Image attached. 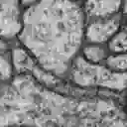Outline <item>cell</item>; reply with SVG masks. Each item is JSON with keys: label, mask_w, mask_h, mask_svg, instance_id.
I'll list each match as a JSON object with an SVG mask.
<instances>
[{"label": "cell", "mask_w": 127, "mask_h": 127, "mask_svg": "<svg viewBox=\"0 0 127 127\" xmlns=\"http://www.w3.org/2000/svg\"><path fill=\"white\" fill-rule=\"evenodd\" d=\"M82 57L89 63L99 64L105 58V51L101 45L88 44L82 49Z\"/></svg>", "instance_id": "obj_10"}, {"label": "cell", "mask_w": 127, "mask_h": 127, "mask_svg": "<svg viewBox=\"0 0 127 127\" xmlns=\"http://www.w3.org/2000/svg\"><path fill=\"white\" fill-rule=\"evenodd\" d=\"M11 58L15 74L30 75L38 82L49 88H52V85L59 82V78L44 70L23 47H14L11 50Z\"/></svg>", "instance_id": "obj_4"}, {"label": "cell", "mask_w": 127, "mask_h": 127, "mask_svg": "<svg viewBox=\"0 0 127 127\" xmlns=\"http://www.w3.org/2000/svg\"><path fill=\"white\" fill-rule=\"evenodd\" d=\"M119 26L120 20L117 15L109 18L93 19L88 25H85L84 39L88 44L101 45L111 40L119 31Z\"/></svg>", "instance_id": "obj_6"}, {"label": "cell", "mask_w": 127, "mask_h": 127, "mask_svg": "<svg viewBox=\"0 0 127 127\" xmlns=\"http://www.w3.org/2000/svg\"><path fill=\"white\" fill-rule=\"evenodd\" d=\"M14 127H21V126H14Z\"/></svg>", "instance_id": "obj_14"}, {"label": "cell", "mask_w": 127, "mask_h": 127, "mask_svg": "<svg viewBox=\"0 0 127 127\" xmlns=\"http://www.w3.org/2000/svg\"><path fill=\"white\" fill-rule=\"evenodd\" d=\"M108 49L113 54H127V30L118 31L108 42Z\"/></svg>", "instance_id": "obj_9"}, {"label": "cell", "mask_w": 127, "mask_h": 127, "mask_svg": "<svg viewBox=\"0 0 127 127\" xmlns=\"http://www.w3.org/2000/svg\"><path fill=\"white\" fill-rule=\"evenodd\" d=\"M120 6V2L114 1H88L83 4V10L85 15L94 19H100L116 15Z\"/></svg>", "instance_id": "obj_7"}, {"label": "cell", "mask_w": 127, "mask_h": 127, "mask_svg": "<svg viewBox=\"0 0 127 127\" xmlns=\"http://www.w3.org/2000/svg\"><path fill=\"white\" fill-rule=\"evenodd\" d=\"M106 66L116 72L127 71V54H113L106 58Z\"/></svg>", "instance_id": "obj_11"}, {"label": "cell", "mask_w": 127, "mask_h": 127, "mask_svg": "<svg viewBox=\"0 0 127 127\" xmlns=\"http://www.w3.org/2000/svg\"><path fill=\"white\" fill-rule=\"evenodd\" d=\"M11 52L0 53V83H8L14 77Z\"/></svg>", "instance_id": "obj_8"}, {"label": "cell", "mask_w": 127, "mask_h": 127, "mask_svg": "<svg viewBox=\"0 0 127 127\" xmlns=\"http://www.w3.org/2000/svg\"><path fill=\"white\" fill-rule=\"evenodd\" d=\"M22 13L19 43L38 64L62 78L71 67L81 47L85 13L78 2H28Z\"/></svg>", "instance_id": "obj_2"}, {"label": "cell", "mask_w": 127, "mask_h": 127, "mask_svg": "<svg viewBox=\"0 0 127 127\" xmlns=\"http://www.w3.org/2000/svg\"><path fill=\"white\" fill-rule=\"evenodd\" d=\"M124 11H125V14H126V17H127V3H125V7H124Z\"/></svg>", "instance_id": "obj_13"}, {"label": "cell", "mask_w": 127, "mask_h": 127, "mask_svg": "<svg viewBox=\"0 0 127 127\" xmlns=\"http://www.w3.org/2000/svg\"><path fill=\"white\" fill-rule=\"evenodd\" d=\"M22 3L0 1V39L7 42L18 38L22 30Z\"/></svg>", "instance_id": "obj_5"}, {"label": "cell", "mask_w": 127, "mask_h": 127, "mask_svg": "<svg viewBox=\"0 0 127 127\" xmlns=\"http://www.w3.org/2000/svg\"><path fill=\"white\" fill-rule=\"evenodd\" d=\"M127 127L119 107L101 98L53 90L27 74L0 83V127Z\"/></svg>", "instance_id": "obj_1"}, {"label": "cell", "mask_w": 127, "mask_h": 127, "mask_svg": "<svg viewBox=\"0 0 127 127\" xmlns=\"http://www.w3.org/2000/svg\"><path fill=\"white\" fill-rule=\"evenodd\" d=\"M8 52H11V50L9 49V43L0 39V53H8Z\"/></svg>", "instance_id": "obj_12"}, {"label": "cell", "mask_w": 127, "mask_h": 127, "mask_svg": "<svg viewBox=\"0 0 127 127\" xmlns=\"http://www.w3.org/2000/svg\"><path fill=\"white\" fill-rule=\"evenodd\" d=\"M70 78L80 87L101 86L117 91L127 87V71H112L106 65L87 62L82 56L74 59L70 67Z\"/></svg>", "instance_id": "obj_3"}]
</instances>
